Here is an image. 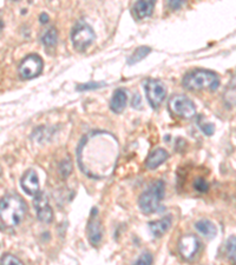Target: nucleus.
<instances>
[{
	"label": "nucleus",
	"instance_id": "20",
	"mask_svg": "<svg viewBox=\"0 0 236 265\" xmlns=\"http://www.w3.org/2000/svg\"><path fill=\"white\" fill-rule=\"evenodd\" d=\"M228 258L236 265V236H232L227 241Z\"/></svg>",
	"mask_w": 236,
	"mask_h": 265
},
{
	"label": "nucleus",
	"instance_id": "23",
	"mask_svg": "<svg viewBox=\"0 0 236 265\" xmlns=\"http://www.w3.org/2000/svg\"><path fill=\"white\" fill-rule=\"evenodd\" d=\"M151 264H152L151 254H149V252H144V254L138 258V261H137L133 265H151Z\"/></svg>",
	"mask_w": 236,
	"mask_h": 265
},
{
	"label": "nucleus",
	"instance_id": "10",
	"mask_svg": "<svg viewBox=\"0 0 236 265\" xmlns=\"http://www.w3.org/2000/svg\"><path fill=\"white\" fill-rule=\"evenodd\" d=\"M88 237L91 244L95 247H97L103 238V226H102L101 219L98 218L97 209H94L91 212L88 224Z\"/></svg>",
	"mask_w": 236,
	"mask_h": 265
},
{
	"label": "nucleus",
	"instance_id": "22",
	"mask_svg": "<svg viewBox=\"0 0 236 265\" xmlns=\"http://www.w3.org/2000/svg\"><path fill=\"white\" fill-rule=\"evenodd\" d=\"M194 189L202 193L208 192V190H209L208 181H207L206 179H203V178H197V179L194 181Z\"/></svg>",
	"mask_w": 236,
	"mask_h": 265
},
{
	"label": "nucleus",
	"instance_id": "24",
	"mask_svg": "<svg viewBox=\"0 0 236 265\" xmlns=\"http://www.w3.org/2000/svg\"><path fill=\"white\" fill-rule=\"evenodd\" d=\"M105 85L104 83H91V84H82L77 88L78 91H87V90H95V88H102Z\"/></svg>",
	"mask_w": 236,
	"mask_h": 265
},
{
	"label": "nucleus",
	"instance_id": "21",
	"mask_svg": "<svg viewBox=\"0 0 236 265\" xmlns=\"http://www.w3.org/2000/svg\"><path fill=\"white\" fill-rule=\"evenodd\" d=\"M0 265H24L23 262H21L19 258H17L13 255H4L0 261Z\"/></svg>",
	"mask_w": 236,
	"mask_h": 265
},
{
	"label": "nucleus",
	"instance_id": "3",
	"mask_svg": "<svg viewBox=\"0 0 236 265\" xmlns=\"http://www.w3.org/2000/svg\"><path fill=\"white\" fill-rule=\"evenodd\" d=\"M183 85L191 91H215L220 86V78L209 70H195L184 77Z\"/></svg>",
	"mask_w": 236,
	"mask_h": 265
},
{
	"label": "nucleus",
	"instance_id": "6",
	"mask_svg": "<svg viewBox=\"0 0 236 265\" xmlns=\"http://www.w3.org/2000/svg\"><path fill=\"white\" fill-rule=\"evenodd\" d=\"M169 107L171 112L186 119L193 118L196 114L195 104L186 95H175L169 101Z\"/></svg>",
	"mask_w": 236,
	"mask_h": 265
},
{
	"label": "nucleus",
	"instance_id": "11",
	"mask_svg": "<svg viewBox=\"0 0 236 265\" xmlns=\"http://www.w3.org/2000/svg\"><path fill=\"white\" fill-rule=\"evenodd\" d=\"M200 249V242L195 236H183L178 243V250L184 260H191Z\"/></svg>",
	"mask_w": 236,
	"mask_h": 265
},
{
	"label": "nucleus",
	"instance_id": "26",
	"mask_svg": "<svg viewBox=\"0 0 236 265\" xmlns=\"http://www.w3.org/2000/svg\"><path fill=\"white\" fill-rule=\"evenodd\" d=\"M71 169H72V167H71V164L69 163V161H65V162L62 163V171L60 172H62L64 176H68L70 174V171H71Z\"/></svg>",
	"mask_w": 236,
	"mask_h": 265
},
{
	"label": "nucleus",
	"instance_id": "17",
	"mask_svg": "<svg viewBox=\"0 0 236 265\" xmlns=\"http://www.w3.org/2000/svg\"><path fill=\"white\" fill-rule=\"evenodd\" d=\"M196 229L199 230L200 234L208 238H214L218 235V229H216L215 224L213 222H210L208 219H201L195 224Z\"/></svg>",
	"mask_w": 236,
	"mask_h": 265
},
{
	"label": "nucleus",
	"instance_id": "27",
	"mask_svg": "<svg viewBox=\"0 0 236 265\" xmlns=\"http://www.w3.org/2000/svg\"><path fill=\"white\" fill-rule=\"evenodd\" d=\"M183 4H184V1H169V6L174 9L180 8Z\"/></svg>",
	"mask_w": 236,
	"mask_h": 265
},
{
	"label": "nucleus",
	"instance_id": "8",
	"mask_svg": "<svg viewBox=\"0 0 236 265\" xmlns=\"http://www.w3.org/2000/svg\"><path fill=\"white\" fill-rule=\"evenodd\" d=\"M145 93L148 98L149 104L152 107L156 108L162 104V101L165 99L167 95V88H165L163 83L157 79H149L145 83Z\"/></svg>",
	"mask_w": 236,
	"mask_h": 265
},
{
	"label": "nucleus",
	"instance_id": "19",
	"mask_svg": "<svg viewBox=\"0 0 236 265\" xmlns=\"http://www.w3.org/2000/svg\"><path fill=\"white\" fill-rule=\"evenodd\" d=\"M57 31L55 28H49L45 33H44L41 41L44 43V45L46 47H55L57 44Z\"/></svg>",
	"mask_w": 236,
	"mask_h": 265
},
{
	"label": "nucleus",
	"instance_id": "28",
	"mask_svg": "<svg viewBox=\"0 0 236 265\" xmlns=\"http://www.w3.org/2000/svg\"><path fill=\"white\" fill-rule=\"evenodd\" d=\"M40 21H41V23H44V24L47 23V21H49V15H47L46 13L41 14L40 15Z\"/></svg>",
	"mask_w": 236,
	"mask_h": 265
},
{
	"label": "nucleus",
	"instance_id": "13",
	"mask_svg": "<svg viewBox=\"0 0 236 265\" xmlns=\"http://www.w3.org/2000/svg\"><path fill=\"white\" fill-rule=\"evenodd\" d=\"M169 158V153L165 151L164 149H156L149 155L148 159H146V168L150 170L158 168L159 165H162L163 163Z\"/></svg>",
	"mask_w": 236,
	"mask_h": 265
},
{
	"label": "nucleus",
	"instance_id": "9",
	"mask_svg": "<svg viewBox=\"0 0 236 265\" xmlns=\"http://www.w3.org/2000/svg\"><path fill=\"white\" fill-rule=\"evenodd\" d=\"M33 205L34 209H36L37 217L40 222L44 223H50L52 222L53 219V211L52 207L50 205L49 198L44 192H38L36 196H34L33 199Z\"/></svg>",
	"mask_w": 236,
	"mask_h": 265
},
{
	"label": "nucleus",
	"instance_id": "1",
	"mask_svg": "<svg viewBox=\"0 0 236 265\" xmlns=\"http://www.w3.org/2000/svg\"><path fill=\"white\" fill-rule=\"evenodd\" d=\"M119 145L115 136L108 132H92L82 139L78 148V164L91 178H104L116 167Z\"/></svg>",
	"mask_w": 236,
	"mask_h": 265
},
{
	"label": "nucleus",
	"instance_id": "5",
	"mask_svg": "<svg viewBox=\"0 0 236 265\" xmlns=\"http://www.w3.org/2000/svg\"><path fill=\"white\" fill-rule=\"evenodd\" d=\"M95 32L85 21H78L72 28L71 41L77 51H85L89 46L94 43Z\"/></svg>",
	"mask_w": 236,
	"mask_h": 265
},
{
	"label": "nucleus",
	"instance_id": "16",
	"mask_svg": "<svg viewBox=\"0 0 236 265\" xmlns=\"http://www.w3.org/2000/svg\"><path fill=\"white\" fill-rule=\"evenodd\" d=\"M155 7L154 1H137L135 6H133V11H135L136 17L138 19H143L149 17L152 14Z\"/></svg>",
	"mask_w": 236,
	"mask_h": 265
},
{
	"label": "nucleus",
	"instance_id": "29",
	"mask_svg": "<svg viewBox=\"0 0 236 265\" xmlns=\"http://www.w3.org/2000/svg\"><path fill=\"white\" fill-rule=\"evenodd\" d=\"M2 27H4V23H2V20H0V31L2 30Z\"/></svg>",
	"mask_w": 236,
	"mask_h": 265
},
{
	"label": "nucleus",
	"instance_id": "25",
	"mask_svg": "<svg viewBox=\"0 0 236 265\" xmlns=\"http://www.w3.org/2000/svg\"><path fill=\"white\" fill-rule=\"evenodd\" d=\"M199 124H200V126H201V130H202L207 136H212L213 135L214 130H215V129H214L213 124H210V123H205V124L199 123Z\"/></svg>",
	"mask_w": 236,
	"mask_h": 265
},
{
	"label": "nucleus",
	"instance_id": "12",
	"mask_svg": "<svg viewBox=\"0 0 236 265\" xmlns=\"http://www.w3.org/2000/svg\"><path fill=\"white\" fill-rule=\"evenodd\" d=\"M21 187L30 196H36L39 192V179L34 170H28L21 178Z\"/></svg>",
	"mask_w": 236,
	"mask_h": 265
},
{
	"label": "nucleus",
	"instance_id": "15",
	"mask_svg": "<svg viewBox=\"0 0 236 265\" xmlns=\"http://www.w3.org/2000/svg\"><path fill=\"white\" fill-rule=\"evenodd\" d=\"M171 226V217H164L163 219L161 220H156V222L149 223V229L151 231V234L155 236V237H162L165 232L168 231L169 228Z\"/></svg>",
	"mask_w": 236,
	"mask_h": 265
},
{
	"label": "nucleus",
	"instance_id": "18",
	"mask_svg": "<svg viewBox=\"0 0 236 265\" xmlns=\"http://www.w3.org/2000/svg\"><path fill=\"white\" fill-rule=\"evenodd\" d=\"M150 52H151V49L148 46L138 47V49H137L135 52L130 56V58L127 59V64H129V65H133V64L141 62V60L144 59Z\"/></svg>",
	"mask_w": 236,
	"mask_h": 265
},
{
	"label": "nucleus",
	"instance_id": "14",
	"mask_svg": "<svg viewBox=\"0 0 236 265\" xmlns=\"http://www.w3.org/2000/svg\"><path fill=\"white\" fill-rule=\"evenodd\" d=\"M126 101H127L126 92L122 90V88H118V90L114 92L113 98H111L110 108L115 113L123 112L124 108L126 106Z\"/></svg>",
	"mask_w": 236,
	"mask_h": 265
},
{
	"label": "nucleus",
	"instance_id": "2",
	"mask_svg": "<svg viewBox=\"0 0 236 265\" xmlns=\"http://www.w3.org/2000/svg\"><path fill=\"white\" fill-rule=\"evenodd\" d=\"M26 204L17 194H7L0 199V219L5 225L14 228L24 219Z\"/></svg>",
	"mask_w": 236,
	"mask_h": 265
},
{
	"label": "nucleus",
	"instance_id": "7",
	"mask_svg": "<svg viewBox=\"0 0 236 265\" xmlns=\"http://www.w3.org/2000/svg\"><path fill=\"white\" fill-rule=\"evenodd\" d=\"M44 63L39 56L37 54H30L21 62L19 65L18 72L19 76L23 79H32L36 78L43 71Z\"/></svg>",
	"mask_w": 236,
	"mask_h": 265
},
{
	"label": "nucleus",
	"instance_id": "4",
	"mask_svg": "<svg viewBox=\"0 0 236 265\" xmlns=\"http://www.w3.org/2000/svg\"><path fill=\"white\" fill-rule=\"evenodd\" d=\"M164 197L163 180H156L141 194L138 199L139 209L145 215L154 213L158 210L159 204Z\"/></svg>",
	"mask_w": 236,
	"mask_h": 265
}]
</instances>
